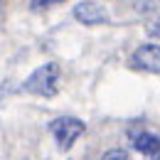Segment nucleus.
Masks as SVG:
<instances>
[{
    "label": "nucleus",
    "instance_id": "nucleus-1",
    "mask_svg": "<svg viewBox=\"0 0 160 160\" xmlns=\"http://www.w3.org/2000/svg\"><path fill=\"white\" fill-rule=\"evenodd\" d=\"M57 79H59V67H57L54 62H49V64L37 67V69L25 79L22 89H25L27 94H37V96L49 99V96L57 94Z\"/></svg>",
    "mask_w": 160,
    "mask_h": 160
},
{
    "label": "nucleus",
    "instance_id": "nucleus-2",
    "mask_svg": "<svg viewBox=\"0 0 160 160\" xmlns=\"http://www.w3.org/2000/svg\"><path fill=\"white\" fill-rule=\"evenodd\" d=\"M84 131H86L84 121L74 118V116H59V118H54L49 123V133L54 136L59 150H69L74 145V140L79 136H84Z\"/></svg>",
    "mask_w": 160,
    "mask_h": 160
},
{
    "label": "nucleus",
    "instance_id": "nucleus-3",
    "mask_svg": "<svg viewBox=\"0 0 160 160\" xmlns=\"http://www.w3.org/2000/svg\"><path fill=\"white\" fill-rule=\"evenodd\" d=\"M128 64L140 72H150V74H160V47L153 42H145L136 47V52L131 54Z\"/></svg>",
    "mask_w": 160,
    "mask_h": 160
},
{
    "label": "nucleus",
    "instance_id": "nucleus-4",
    "mask_svg": "<svg viewBox=\"0 0 160 160\" xmlns=\"http://www.w3.org/2000/svg\"><path fill=\"white\" fill-rule=\"evenodd\" d=\"M131 145L143 153V155H148V158H160V136L158 133H153V131H148V128H131Z\"/></svg>",
    "mask_w": 160,
    "mask_h": 160
},
{
    "label": "nucleus",
    "instance_id": "nucleus-5",
    "mask_svg": "<svg viewBox=\"0 0 160 160\" xmlns=\"http://www.w3.org/2000/svg\"><path fill=\"white\" fill-rule=\"evenodd\" d=\"M74 18L81 25H103V22H108V12L103 5L94 2V0H81L74 5Z\"/></svg>",
    "mask_w": 160,
    "mask_h": 160
},
{
    "label": "nucleus",
    "instance_id": "nucleus-6",
    "mask_svg": "<svg viewBox=\"0 0 160 160\" xmlns=\"http://www.w3.org/2000/svg\"><path fill=\"white\" fill-rule=\"evenodd\" d=\"M101 160H128V153L123 150V148H113V150H106Z\"/></svg>",
    "mask_w": 160,
    "mask_h": 160
},
{
    "label": "nucleus",
    "instance_id": "nucleus-7",
    "mask_svg": "<svg viewBox=\"0 0 160 160\" xmlns=\"http://www.w3.org/2000/svg\"><path fill=\"white\" fill-rule=\"evenodd\" d=\"M57 2H64V0H30V8L42 10V8H49V5H57Z\"/></svg>",
    "mask_w": 160,
    "mask_h": 160
},
{
    "label": "nucleus",
    "instance_id": "nucleus-8",
    "mask_svg": "<svg viewBox=\"0 0 160 160\" xmlns=\"http://www.w3.org/2000/svg\"><path fill=\"white\" fill-rule=\"evenodd\" d=\"M148 35H150L153 40H160V15L150 22V25H148Z\"/></svg>",
    "mask_w": 160,
    "mask_h": 160
}]
</instances>
